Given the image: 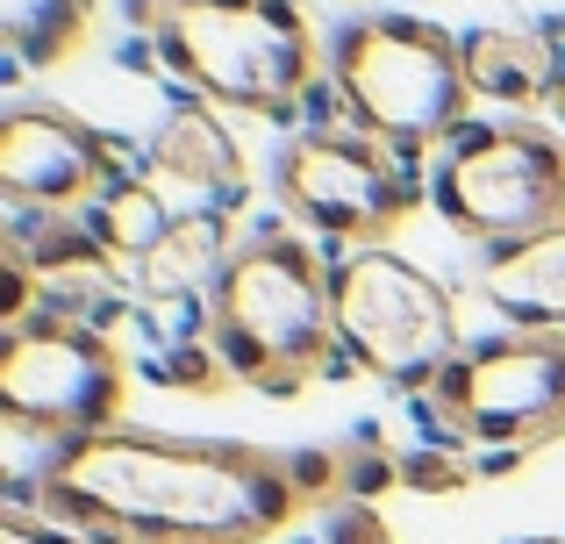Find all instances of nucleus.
<instances>
[{
    "mask_svg": "<svg viewBox=\"0 0 565 544\" xmlns=\"http://www.w3.org/2000/svg\"><path fill=\"white\" fill-rule=\"evenodd\" d=\"M230 258H236L230 215H180V223L166 230V244L137 266V294L151 308H172V301H201L207 308V294H215L222 273H230Z\"/></svg>",
    "mask_w": 565,
    "mask_h": 544,
    "instance_id": "ddd939ff",
    "label": "nucleus"
},
{
    "mask_svg": "<svg viewBox=\"0 0 565 544\" xmlns=\"http://www.w3.org/2000/svg\"><path fill=\"white\" fill-rule=\"evenodd\" d=\"M429 416L480 451H537L565 437V330L472 337L429 387Z\"/></svg>",
    "mask_w": 565,
    "mask_h": 544,
    "instance_id": "6e6552de",
    "label": "nucleus"
},
{
    "mask_svg": "<svg viewBox=\"0 0 565 544\" xmlns=\"http://www.w3.org/2000/svg\"><path fill=\"white\" fill-rule=\"evenodd\" d=\"M79 223H86V237H94L115 266H143V258L166 244V230L180 223V209H172L151 180H122V186H108Z\"/></svg>",
    "mask_w": 565,
    "mask_h": 544,
    "instance_id": "2eb2a0df",
    "label": "nucleus"
},
{
    "mask_svg": "<svg viewBox=\"0 0 565 544\" xmlns=\"http://www.w3.org/2000/svg\"><path fill=\"white\" fill-rule=\"evenodd\" d=\"M201 330L207 359H222L236 387L273 394V402L316 387L337 359V301L322 252L287 223L244 230L230 273L201 308Z\"/></svg>",
    "mask_w": 565,
    "mask_h": 544,
    "instance_id": "f03ea898",
    "label": "nucleus"
},
{
    "mask_svg": "<svg viewBox=\"0 0 565 544\" xmlns=\"http://www.w3.org/2000/svg\"><path fill=\"white\" fill-rule=\"evenodd\" d=\"M143 180L158 186V194H180L186 209L180 215H222L244 201V151H236L230 122H215L207 108H180L158 122L151 151H143Z\"/></svg>",
    "mask_w": 565,
    "mask_h": 544,
    "instance_id": "9b49d317",
    "label": "nucleus"
},
{
    "mask_svg": "<svg viewBox=\"0 0 565 544\" xmlns=\"http://www.w3.org/2000/svg\"><path fill=\"white\" fill-rule=\"evenodd\" d=\"M94 36V0H0V43L22 72H51Z\"/></svg>",
    "mask_w": 565,
    "mask_h": 544,
    "instance_id": "dca6fc26",
    "label": "nucleus"
},
{
    "mask_svg": "<svg viewBox=\"0 0 565 544\" xmlns=\"http://www.w3.org/2000/svg\"><path fill=\"white\" fill-rule=\"evenodd\" d=\"M273 194L287 209V223L316 230V237H344L380 244L408 223L429 201V180H415L408 158H394L386 143H373L365 129H337V122H308L279 143L273 158Z\"/></svg>",
    "mask_w": 565,
    "mask_h": 544,
    "instance_id": "1a4fd4ad",
    "label": "nucleus"
},
{
    "mask_svg": "<svg viewBox=\"0 0 565 544\" xmlns=\"http://www.w3.org/2000/svg\"><path fill=\"white\" fill-rule=\"evenodd\" d=\"M158 51L201 100L287 122L316 86V29L301 0H158Z\"/></svg>",
    "mask_w": 565,
    "mask_h": 544,
    "instance_id": "20e7f679",
    "label": "nucleus"
},
{
    "mask_svg": "<svg viewBox=\"0 0 565 544\" xmlns=\"http://www.w3.org/2000/svg\"><path fill=\"white\" fill-rule=\"evenodd\" d=\"M330 301H337V351L386 387L429 394L444 365L466 351L451 287L386 244H359V252L330 258Z\"/></svg>",
    "mask_w": 565,
    "mask_h": 544,
    "instance_id": "423d86ee",
    "label": "nucleus"
},
{
    "mask_svg": "<svg viewBox=\"0 0 565 544\" xmlns=\"http://www.w3.org/2000/svg\"><path fill=\"white\" fill-rule=\"evenodd\" d=\"M0 544H94V537L65 531V523H43V516H29V509H8V516H0Z\"/></svg>",
    "mask_w": 565,
    "mask_h": 544,
    "instance_id": "f3484780",
    "label": "nucleus"
},
{
    "mask_svg": "<svg viewBox=\"0 0 565 544\" xmlns=\"http://www.w3.org/2000/svg\"><path fill=\"white\" fill-rule=\"evenodd\" d=\"M466 79L472 100H494V108H544L565 72V57H552V43L537 29H466Z\"/></svg>",
    "mask_w": 565,
    "mask_h": 544,
    "instance_id": "f8f14e48",
    "label": "nucleus"
},
{
    "mask_svg": "<svg viewBox=\"0 0 565 544\" xmlns=\"http://www.w3.org/2000/svg\"><path fill=\"white\" fill-rule=\"evenodd\" d=\"M480 294L509 316V330H565V230L515 252H487Z\"/></svg>",
    "mask_w": 565,
    "mask_h": 544,
    "instance_id": "4468645a",
    "label": "nucleus"
},
{
    "mask_svg": "<svg viewBox=\"0 0 565 544\" xmlns=\"http://www.w3.org/2000/svg\"><path fill=\"white\" fill-rule=\"evenodd\" d=\"M429 180V209L487 252L565 230V137L544 122H472Z\"/></svg>",
    "mask_w": 565,
    "mask_h": 544,
    "instance_id": "39448f33",
    "label": "nucleus"
},
{
    "mask_svg": "<svg viewBox=\"0 0 565 544\" xmlns=\"http://www.w3.org/2000/svg\"><path fill=\"white\" fill-rule=\"evenodd\" d=\"M122 158L94 122H79L72 108H22L0 115V194L22 215H86L108 186H122Z\"/></svg>",
    "mask_w": 565,
    "mask_h": 544,
    "instance_id": "9d476101",
    "label": "nucleus"
},
{
    "mask_svg": "<svg viewBox=\"0 0 565 544\" xmlns=\"http://www.w3.org/2000/svg\"><path fill=\"white\" fill-rule=\"evenodd\" d=\"M316 502V466L236 437H172L115 423L79 445H51L8 509L94 544H273Z\"/></svg>",
    "mask_w": 565,
    "mask_h": 544,
    "instance_id": "f257e3e1",
    "label": "nucleus"
},
{
    "mask_svg": "<svg viewBox=\"0 0 565 544\" xmlns=\"http://www.w3.org/2000/svg\"><path fill=\"white\" fill-rule=\"evenodd\" d=\"M330 86L351 129H365L394 158L451 151L472 122L466 43L423 14H351L330 36Z\"/></svg>",
    "mask_w": 565,
    "mask_h": 544,
    "instance_id": "7ed1b4c3",
    "label": "nucleus"
},
{
    "mask_svg": "<svg viewBox=\"0 0 565 544\" xmlns=\"http://www.w3.org/2000/svg\"><path fill=\"white\" fill-rule=\"evenodd\" d=\"M544 122L565 137V72H558V86H552V100H544Z\"/></svg>",
    "mask_w": 565,
    "mask_h": 544,
    "instance_id": "a211bd4d",
    "label": "nucleus"
},
{
    "mask_svg": "<svg viewBox=\"0 0 565 544\" xmlns=\"http://www.w3.org/2000/svg\"><path fill=\"white\" fill-rule=\"evenodd\" d=\"M129 408V359L100 322L36 316L0 330V416L43 445H79L115 430Z\"/></svg>",
    "mask_w": 565,
    "mask_h": 544,
    "instance_id": "0eeeda50",
    "label": "nucleus"
}]
</instances>
